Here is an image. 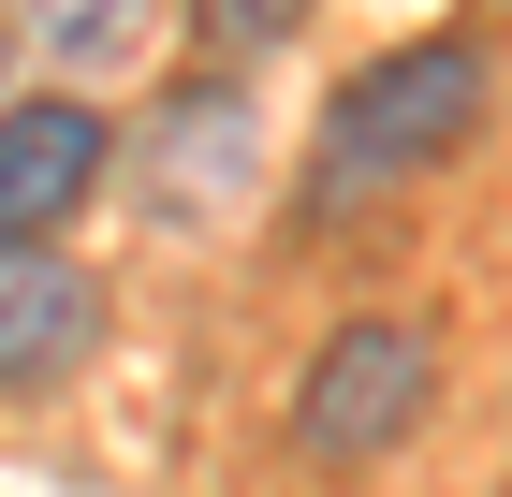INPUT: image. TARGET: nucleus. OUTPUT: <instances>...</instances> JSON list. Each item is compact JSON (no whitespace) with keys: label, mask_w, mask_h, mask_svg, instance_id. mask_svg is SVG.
I'll list each match as a JSON object with an SVG mask.
<instances>
[{"label":"nucleus","mask_w":512,"mask_h":497,"mask_svg":"<svg viewBox=\"0 0 512 497\" xmlns=\"http://www.w3.org/2000/svg\"><path fill=\"white\" fill-rule=\"evenodd\" d=\"M469 132H483V59H469V44H410V59H381V74L337 88L308 191H322V205H366V191H395V176L454 161Z\"/></svg>","instance_id":"nucleus-1"},{"label":"nucleus","mask_w":512,"mask_h":497,"mask_svg":"<svg viewBox=\"0 0 512 497\" xmlns=\"http://www.w3.org/2000/svg\"><path fill=\"white\" fill-rule=\"evenodd\" d=\"M410 410H425V337L410 322H352V337L308 366V410H293V439H308L322 468H366L410 439Z\"/></svg>","instance_id":"nucleus-2"},{"label":"nucleus","mask_w":512,"mask_h":497,"mask_svg":"<svg viewBox=\"0 0 512 497\" xmlns=\"http://www.w3.org/2000/svg\"><path fill=\"white\" fill-rule=\"evenodd\" d=\"M88 337H103V293H88L59 249H0V381H59V366H88Z\"/></svg>","instance_id":"nucleus-3"},{"label":"nucleus","mask_w":512,"mask_h":497,"mask_svg":"<svg viewBox=\"0 0 512 497\" xmlns=\"http://www.w3.org/2000/svg\"><path fill=\"white\" fill-rule=\"evenodd\" d=\"M88 176H103V117L88 103H0V249L44 234Z\"/></svg>","instance_id":"nucleus-4"},{"label":"nucleus","mask_w":512,"mask_h":497,"mask_svg":"<svg viewBox=\"0 0 512 497\" xmlns=\"http://www.w3.org/2000/svg\"><path fill=\"white\" fill-rule=\"evenodd\" d=\"M30 30L74 59V74H118L132 59V30H147V0H30Z\"/></svg>","instance_id":"nucleus-5"},{"label":"nucleus","mask_w":512,"mask_h":497,"mask_svg":"<svg viewBox=\"0 0 512 497\" xmlns=\"http://www.w3.org/2000/svg\"><path fill=\"white\" fill-rule=\"evenodd\" d=\"M293 15H308V0H205V44H220V59H249V44H278Z\"/></svg>","instance_id":"nucleus-6"}]
</instances>
